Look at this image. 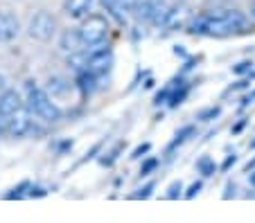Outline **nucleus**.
<instances>
[{"label": "nucleus", "mask_w": 255, "mask_h": 223, "mask_svg": "<svg viewBox=\"0 0 255 223\" xmlns=\"http://www.w3.org/2000/svg\"><path fill=\"white\" fill-rule=\"evenodd\" d=\"M246 16L237 9H215L208 14L199 16L192 25V32L199 34H212V36H226L235 34V32H244L246 27Z\"/></svg>", "instance_id": "nucleus-1"}, {"label": "nucleus", "mask_w": 255, "mask_h": 223, "mask_svg": "<svg viewBox=\"0 0 255 223\" xmlns=\"http://www.w3.org/2000/svg\"><path fill=\"white\" fill-rule=\"evenodd\" d=\"M27 108L29 113L39 115L43 122H57L61 117V111L50 99V95L36 86H27Z\"/></svg>", "instance_id": "nucleus-2"}, {"label": "nucleus", "mask_w": 255, "mask_h": 223, "mask_svg": "<svg viewBox=\"0 0 255 223\" xmlns=\"http://www.w3.org/2000/svg\"><path fill=\"white\" fill-rule=\"evenodd\" d=\"M77 32H79V39H82L84 45L95 48V45L104 43L106 32H109V23H106V18L100 14H88V16H84V23L79 25Z\"/></svg>", "instance_id": "nucleus-3"}, {"label": "nucleus", "mask_w": 255, "mask_h": 223, "mask_svg": "<svg viewBox=\"0 0 255 223\" xmlns=\"http://www.w3.org/2000/svg\"><path fill=\"white\" fill-rule=\"evenodd\" d=\"M27 34L36 41H50L54 34H57V20L50 11H36V14L29 18V25H27Z\"/></svg>", "instance_id": "nucleus-4"}, {"label": "nucleus", "mask_w": 255, "mask_h": 223, "mask_svg": "<svg viewBox=\"0 0 255 223\" xmlns=\"http://www.w3.org/2000/svg\"><path fill=\"white\" fill-rule=\"evenodd\" d=\"M32 129V113L29 108L25 106H18L14 113H9V122H7V133L14 138H20Z\"/></svg>", "instance_id": "nucleus-5"}, {"label": "nucleus", "mask_w": 255, "mask_h": 223, "mask_svg": "<svg viewBox=\"0 0 255 223\" xmlns=\"http://www.w3.org/2000/svg\"><path fill=\"white\" fill-rule=\"evenodd\" d=\"M20 34V20L16 14L11 11H0V41L2 43H9L16 36Z\"/></svg>", "instance_id": "nucleus-6"}, {"label": "nucleus", "mask_w": 255, "mask_h": 223, "mask_svg": "<svg viewBox=\"0 0 255 223\" xmlns=\"http://www.w3.org/2000/svg\"><path fill=\"white\" fill-rule=\"evenodd\" d=\"M113 63V57L109 50H102V52H95L88 57V73L91 74H106L109 73V68H111Z\"/></svg>", "instance_id": "nucleus-7"}, {"label": "nucleus", "mask_w": 255, "mask_h": 223, "mask_svg": "<svg viewBox=\"0 0 255 223\" xmlns=\"http://www.w3.org/2000/svg\"><path fill=\"white\" fill-rule=\"evenodd\" d=\"M91 9H93V0H66L63 2V11L70 18H84V16H88Z\"/></svg>", "instance_id": "nucleus-8"}, {"label": "nucleus", "mask_w": 255, "mask_h": 223, "mask_svg": "<svg viewBox=\"0 0 255 223\" xmlns=\"http://www.w3.org/2000/svg\"><path fill=\"white\" fill-rule=\"evenodd\" d=\"M169 16V5L165 0H149V16L147 20H151L154 25H165Z\"/></svg>", "instance_id": "nucleus-9"}, {"label": "nucleus", "mask_w": 255, "mask_h": 223, "mask_svg": "<svg viewBox=\"0 0 255 223\" xmlns=\"http://www.w3.org/2000/svg\"><path fill=\"white\" fill-rule=\"evenodd\" d=\"M18 106H23V99H20V95L16 90H5L0 95V113H2V115L14 113Z\"/></svg>", "instance_id": "nucleus-10"}, {"label": "nucleus", "mask_w": 255, "mask_h": 223, "mask_svg": "<svg viewBox=\"0 0 255 223\" xmlns=\"http://www.w3.org/2000/svg\"><path fill=\"white\" fill-rule=\"evenodd\" d=\"M82 45L84 43H82V39H79L77 29H66L61 34V39H59V48H61L63 52H77Z\"/></svg>", "instance_id": "nucleus-11"}, {"label": "nucleus", "mask_w": 255, "mask_h": 223, "mask_svg": "<svg viewBox=\"0 0 255 223\" xmlns=\"http://www.w3.org/2000/svg\"><path fill=\"white\" fill-rule=\"evenodd\" d=\"M190 18V11L188 7H176V9H169V16H167V23L165 27H178V25H185Z\"/></svg>", "instance_id": "nucleus-12"}, {"label": "nucleus", "mask_w": 255, "mask_h": 223, "mask_svg": "<svg viewBox=\"0 0 255 223\" xmlns=\"http://www.w3.org/2000/svg\"><path fill=\"white\" fill-rule=\"evenodd\" d=\"M68 66H72L75 70H82L84 66L88 68V54L86 52H70V57H68Z\"/></svg>", "instance_id": "nucleus-13"}, {"label": "nucleus", "mask_w": 255, "mask_h": 223, "mask_svg": "<svg viewBox=\"0 0 255 223\" xmlns=\"http://www.w3.org/2000/svg\"><path fill=\"white\" fill-rule=\"evenodd\" d=\"M199 169H201L203 176H210L212 171H215V165H212L210 158H201V160H199Z\"/></svg>", "instance_id": "nucleus-14"}, {"label": "nucleus", "mask_w": 255, "mask_h": 223, "mask_svg": "<svg viewBox=\"0 0 255 223\" xmlns=\"http://www.w3.org/2000/svg\"><path fill=\"white\" fill-rule=\"evenodd\" d=\"M156 165H158V160H156V158H149V160H147L142 167H140V174L147 176L149 171H154V169H156Z\"/></svg>", "instance_id": "nucleus-15"}, {"label": "nucleus", "mask_w": 255, "mask_h": 223, "mask_svg": "<svg viewBox=\"0 0 255 223\" xmlns=\"http://www.w3.org/2000/svg\"><path fill=\"white\" fill-rule=\"evenodd\" d=\"M219 115V108H208V111H203V113H199V120H203V122H208V120H212V117H217Z\"/></svg>", "instance_id": "nucleus-16"}, {"label": "nucleus", "mask_w": 255, "mask_h": 223, "mask_svg": "<svg viewBox=\"0 0 255 223\" xmlns=\"http://www.w3.org/2000/svg\"><path fill=\"white\" fill-rule=\"evenodd\" d=\"M192 133H194V129H192V126H185V129H183V131H181V133H176V140H174V145H178V142H183L185 138H188V136H192Z\"/></svg>", "instance_id": "nucleus-17"}, {"label": "nucleus", "mask_w": 255, "mask_h": 223, "mask_svg": "<svg viewBox=\"0 0 255 223\" xmlns=\"http://www.w3.org/2000/svg\"><path fill=\"white\" fill-rule=\"evenodd\" d=\"M178 192H181V183H172L167 189V199H176Z\"/></svg>", "instance_id": "nucleus-18"}, {"label": "nucleus", "mask_w": 255, "mask_h": 223, "mask_svg": "<svg viewBox=\"0 0 255 223\" xmlns=\"http://www.w3.org/2000/svg\"><path fill=\"white\" fill-rule=\"evenodd\" d=\"M199 189H201V183H194V185H190V189L185 192V199H194V196L199 194Z\"/></svg>", "instance_id": "nucleus-19"}, {"label": "nucleus", "mask_w": 255, "mask_h": 223, "mask_svg": "<svg viewBox=\"0 0 255 223\" xmlns=\"http://www.w3.org/2000/svg\"><path fill=\"white\" fill-rule=\"evenodd\" d=\"M249 68H251V63H249V61H244V63H237L235 68H233V73H235V74H242V73H246Z\"/></svg>", "instance_id": "nucleus-20"}, {"label": "nucleus", "mask_w": 255, "mask_h": 223, "mask_svg": "<svg viewBox=\"0 0 255 223\" xmlns=\"http://www.w3.org/2000/svg\"><path fill=\"white\" fill-rule=\"evenodd\" d=\"M151 189H154V183H149V185H147V187H144V189H140V192H138V194H135V196H138V199H147V196L151 194Z\"/></svg>", "instance_id": "nucleus-21"}, {"label": "nucleus", "mask_w": 255, "mask_h": 223, "mask_svg": "<svg viewBox=\"0 0 255 223\" xmlns=\"http://www.w3.org/2000/svg\"><path fill=\"white\" fill-rule=\"evenodd\" d=\"M147 151H149V145H142V147H138V149H135L133 153H131V158H140V155L147 153Z\"/></svg>", "instance_id": "nucleus-22"}, {"label": "nucleus", "mask_w": 255, "mask_h": 223, "mask_svg": "<svg viewBox=\"0 0 255 223\" xmlns=\"http://www.w3.org/2000/svg\"><path fill=\"white\" fill-rule=\"evenodd\" d=\"M235 160H237L235 155H228V158H226V162H224V169H228V167H231V165H235Z\"/></svg>", "instance_id": "nucleus-23"}, {"label": "nucleus", "mask_w": 255, "mask_h": 223, "mask_svg": "<svg viewBox=\"0 0 255 223\" xmlns=\"http://www.w3.org/2000/svg\"><path fill=\"white\" fill-rule=\"evenodd\" d=\"M165 97H167V90H165V92H158V95H156V99H154V102H156V104H160Z\"/></svg>", "instance_id": "nucleus-24"}, {"label": "nucleus", "mask_w": 255, "mask_h": 223, "mask_svg": "<svg viewBox=\"0 0 255 223\" xmlns=\"http://www.w3.org/2000/svg\"><path fill=\"white\" fill-rule=\"evenodd\" d=\"M7 88H5V77H2V74H0V95H2V92H5Z\"/></svg>", "instance_id": "nucleus-25"}, {"label": "nucleus", "mask_w": 255, "mask_h": 223, "mask_svg": "<svg viewBox=\"0 0 255 223\" xmlns=\"http://www.w3.org/2000/svg\"><path fill=\"white\" fill-rule=\"evenodd\" d=\"M251 14H253V18H255V0L251 2Z\"/></svg>", "instance_id": "nucleus-26"}, {"label": "nucleus", "mask_w": 255, "mask_h": 223, "mask_svg": "<svg viewBox=\"0 0 255 223\" xmlns=\"http://www.w3.org/2000/svg\"><path fill=\"white\" fill-rule=\"evenodd\" d=\"M251 149H255V140H251Z\"/></svg>", "instance_id": "nucleus-27"}, {"label": "nucleus", "mask_w": 255, "mask_h": 223, "mask_svg": "<svg viewBox=\"0 0 255 223\" xmlns=\"http://www.w3.org/2000/svg\"><path fill=\"white\" fill-rule=\"evenodd\" d=\"M251 183H253V185H255V174H253V178H251Z\"/></svg>", "instance_id": "nucleus-28"}]
</instances>
